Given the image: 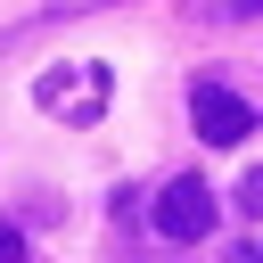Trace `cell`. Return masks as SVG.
<instances>
[{"label":"cell","mask_w":263,"mask_h":263,"mask_svg":"<svg viewBox=\"0 0 263 263\" xmlns=\"http://www.w3.org/2000/svg\"><path fill=\"white\" fill-rule=\"evenodd\" d=\"M189 123H197L205 148H238V140L255 132V107H247L230 82H197V90H189Z\"/></svg>","instance_id":"3"},{"label":"cell","mask_w":263,"mask_h":263,"mask_svg":"<svg viewBox=\"0 0 263 263\" xmlns=\"http://www.w3.org/2000/svg\"><path fill=\"white\" fill-rule=\"evenodd\" d=\"M230 263H263V238H238V247H230Z\"/></svg>","instance_id":"8"},{"label":"cell","mask_w":263,"mask_h":263,"mask_svg":"<svg viewBox=\"0 0 263 263\" xmlns=\"http://www.w3.org/2000/svg\"><path fill=\"white\" fill-rule=\"evenodd\" d=\"M189 8H197L205 25H255V16H263V0H189Z\"/></svg>","instance_id":"4"},{"label":"cell","mask_w":263,"mask_h":263,"mask_svg":"<svg viewBox=\"0 0 263 263\" xmlns=\"http://www.w3.org/2000/svg\"><path fill=\"white\" fill-rule=\"evenodd\" d=\"M0 263H25V230L16 222H0Z\"/></svg>","instance_id":"7"},{"label":"cell","mask_w":263,"mask_h":263,"mask_svg":"<svg viewBox=\"0 0 263 263\" xmlns=\"http://www.w3.org/2000/svg\"><path fill=\"white\" fill-rule=\"evenodd\" d=\"M238 214L263 222V164H247V181H238Z\"/></svg>","instance_id":"5"},{"label":"cell","mask_w":263,"mask_h":263,"mask_svg":"<svg viewBox=\"0 0 263 263\" xmlns=\"http://www.w3.org/2000/svg\"><path fill=\"white\" fill-rule=\"evenodd\" d=\"M214 189L197 181V173H181V181H164L156 189V238H173V247H197L205 230H214Z\"/></svg>","instance_id":"2"},{"label":"cell","mask_w":263,"mask_h":263,"mask_svg":"<svg viewBox=\"0 0 263 263\" xmlns=\"http://www.w3.org/2000/svg\"><path fill=\"white\" fill-rule=\"evenodd\" d=\"M90 8H115V0H49V8L33 16V25H49V16H90Z\"/></svg>","instance_id":"6"},{"label":"cell","mask_w":263,"mask_h":263,"mask_svg":"<svg viewBox=\"0 0 263 263\" xmlns=\"http://www.w3.org/2000/svg\"><path fill=\"white\" fill-rule=\"evenodd\" d=\"M107 99H115V74H107L99 58L49 66V74L33 82V107H41V115H66V132H90V123L107 115Z\"/></svg>","instance_id":"1"}]
</instances>
